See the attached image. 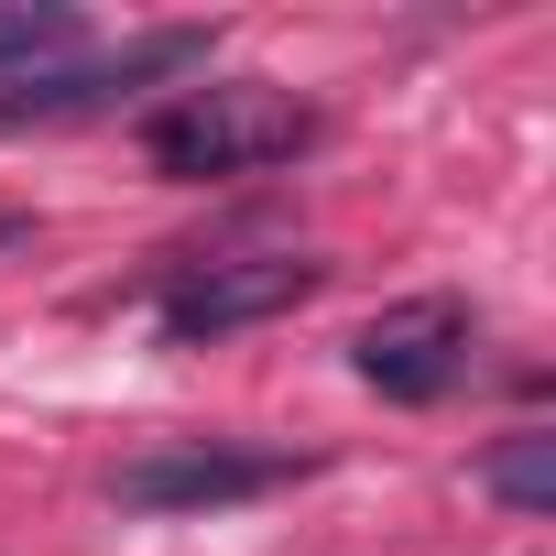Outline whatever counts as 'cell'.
<instances>
[{"label": "cell", "instance_id": "cell-1", "mask_svg": "<svg viewBox=\"0 0 556 556\" xmlns=\"http://www.w3.org/2000/svg\"><path fill=\"white\" fill-rule=\"evenodd\" d=\"M306 142H317V110L285 99V88H251V77H229V88H186L175 110L142 121V153H153V175H175V186L285 164V153H306Z\"/></svg>", "mask_w": 556, "mask_h": 556}, {"label": "cell", "instance_id": "cell-2", "mask_svg": "<svg viewBox=\"0 0 556 556\" xmlns=\"http://www.w3.org/2000/svg\"><path fill=\"white\" fill-rule=\"evenodd\" d=\"M285 480H306V458H295V447L186 437V447H142V458H121V469H110V502H121V513L175 523V513H229V502H262V491H285Z\"/></svg>", "mask_w": 556, "mask_h": 556}, {"label": "cell", "instance_id": "cell-3", "mask_svg": "<svg viewBox=\"0 0 556 556\" xmlns=\"http://www.w3.org/2000/svg\"><path fill=\"white\" fill-rule=\"evenodd\" d=\"M317 285H328V262H306V251H229V262H186L175 285L153 295V328H164L175 350H207V339H229V328H262V317L306 306Z\"/></svg>", "mask_w": 556, "mask_h": 556}, {"label": "cell", "instance_id": "cell-4", "mask_svg": "<svg viewBox=\"0 0 556 556\" xmlns=\"http://www.w3.org/2000/svg\"><path fill=\"white\" fill-rule=\"evenodd\" d=\"M350 371L393 404H437L458 371H469V306L447 295H415V306H382L361 339H350Z\"/></svg>", "mask_w": 556, "mask_h": 556}, {"label": "cell", "instance_id": "cell-5", "mask_svg": "<svg viewBox=\"0 0 556 556\" xmlns=\"http://www.w3.org/2000/svg\"><path fill=\"white\" fill-rule=\"evenodd\" d=\"M197 55H207V34H142L121 66H66V77L0 88V121H77V110H110V99H131L142 77H175V66H197Z\"/></svg>", "mask_w": 556, "mask_h": 556}, {"label": "cell", "instance_id": "cell-6", "mask_svg": "<svg viewBox=\"0 0 556 556\" xmlns=\"http://www.w3.org/2000/svg\"><path fill=\"white\" fill-rule=\"evenodd\" d=\"M480 480L513 502V513H556V437H502L480 458Z\"/></svg>", "mask_w": 556, "mask_h": 556}, {"label": "cell", "instance_id": "cell-7", "mask_svg": "<svg viewBox=\"0 0 556 556\" xmlns=\"http://www.w3.org/2000/svg\"><path fill=\"white\" fill-rule=\"evenodd\" d=\"M77 45V12L55 0H0V66H34V55H66Z\"/></svg>", "mask_w": 556, "mask_h": 556}, {"label": "cell", "instance_id": "cell-8", "mask_svg": "<svg viewBox=\"0 0 556 556\" xmlns=\"http://www.w3.org/2000/svg\"><path fill=\"white\" fill-rule=\"evenodd\" d=\"M12 240H23V218H12V207H0V251H12Z\"/></svg>", "mask_w": 556, "mask_h": 556}]
</instances>
